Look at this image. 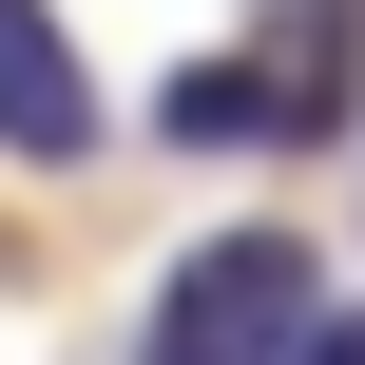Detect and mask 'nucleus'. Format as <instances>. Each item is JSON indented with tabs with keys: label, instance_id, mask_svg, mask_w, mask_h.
Masks as SVG:
<instances>
[{
	"label": "nucleus",
	"instance_id": "nucleus-5",
	"mask_svg": "<svg viewBox=\"0 0 365 365\" xmlns=\"http://www.w3.org/2000/svg\"><path fill=\"white\" fill-rule=\"evenodd\" d=\"M289 365H365V308H327V327H308V346H289Z\"/></svg>",
	"mask_w": 365,
	"mask_h": 365
},
{
	"label": "nucleus",
	"instance_id": "nucleus-3",
	"mask_svg": "<svg viewBox=\"0 0 365 365\" xmlns=\"http://www.w3.org/2000/svg\"><path fill=\"white\" fill-rule=\"evenodd\" d=\"M269 135L308 154V135H346V77H365V0H269Z\"/></svg>",
	"mask_w": 365,
	"mask_h": 365
},
{
	"label": "nucleus",
	"instance_id": "nucleus-1",
	"mask_svg": "<svg viewBox=\"0 0 365 365\" xmlns=\"http://www.w3.org/2000/svg\"><path fill=\"white\" fill-rule=\"evenodd\" d=\"M308 327H327V308H308V231L250 212V231H212V250L154 289V346L135 365H289Z\"/></svg>",
	"mask_w": 365,
	"mask_h": 365
},
{
	"label": "nucleus",
	"instance_id": "nucleus-2",
	"mask_svg": "<svg viewBox=\"0 0 365 365\" xmlns=\"http://www.w3.org/2000/svg\"><path fill=\"white\" fill-rule=\"evenodd\" d=\"M0 154H38V173L96 154V77H77V38L38 0H0Z\"/></svg>",
	"mask_w": 365,
	"mask_h": 365
},
{
	"label": "nucleus",
	"instance_id": "nucleus-4",
	"mask_svg": "<svg viewBox=\"0 0 365 365\" xmlns=\"http://www.w3.org/2000/svg\"><path fill=\"white\" fill-rule=\"evenodd\" d=\"M154 135H173V154H250V135H269V58H250V38H231V58H173Z\"/></svg>",
	"mask_w": 365,
	"mask_h": 365
}]
</instances>
